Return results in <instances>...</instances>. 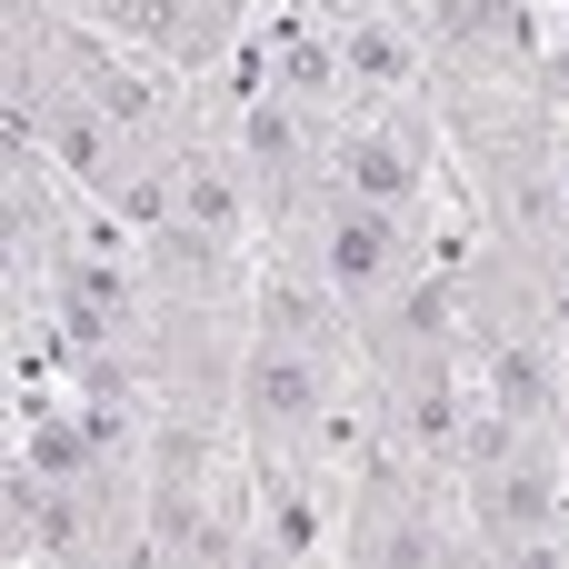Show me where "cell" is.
<instances>
[{"label":"cell","mask_w":569,"mask_h":569,"mask_svg":"<svg viewBox=\"0 0 569 569\" xmlns=\"http://www.w3.org/2000/svg\"><path fill=\"white\" fill-rule=\"evenodd\" d=\"M360 380V360H320V350H280V340H240V370H230V440L240 460H280V450H310L330 400Z\"/></svg>","instance_id":"cell-1"},{"label":"cell","mask_w":569,"mask_h":569,"mask_svg":"<svg viewBox=\"0 0 569 569\" xmlns=\"http://www.w3.org/2000/svg\"><path fill=\"white\" fill-rule=\"evenodd\" d=\"M440 350H460V270H410L360 310V370L370 380H390L410 360H440Z\"/></svg>","instance_id":"cell-2"},{"label":"cell","mask_w":569,"mask_h":569,"mask_svg":"<svg viewBox=\"0 0 569 569\" xmlns=\"http://www.w3.org/2000/svg\"><path fill=\"white\" fill-rule=\"evenodd\" d=\"M470 380H480V400L500 410V420H520V430H560V340H490V350H470Z\"/></svg>","instance_id":"cell-3"}]
</instances>
